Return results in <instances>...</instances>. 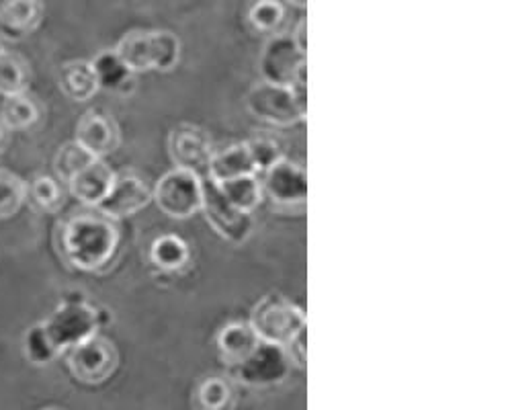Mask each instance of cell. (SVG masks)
Masks as SVG:
<instances>
[{
    "mask_svg": "<svg viewBox=\"0 0 512 410\" xmlns=\"http://www.w3.org/2000/svg\"><path fill=\"white\" fill-rule=\"evenodd\" d=\"M119 244L115 218L97 205H84L70 214L58 230V246L64 261L80 271H99L113 259Z\"/></svg>",
    "mask_w": 512,
    "mask_h": 410,
    "instance_id": "1",
    "label": "cell"
},
{
    "mask_svg": "<svg viewBox=\"0 0 512 410\" xmlns=\"http://www.w3.org/2000/svg\"><path fill=\"white\" fill-rule=\"evenodd\" d=\"M121 62L136 72H170L181 60V41L170 31L134 29L125 33L115 48Z\"/></svg>",
    "mask_w": 512,
    "mask_h": 410,
    "instance_id": "2",
    "label": "cell"
},
{
    "mask_svg": "<svg viewBox=\"0 0 512 410\" xmlns=\"http://www.w3.org/2000/svg\"><path fill=\"white\" fill-rule=\"evenodd\" d=\"M250 326L261 341L285 347L306 328V314L281 296H267L254 306Z\"/></svg>",
    "mask_w": 512,
    "mask_h": 410,
    "instance_id": "3",
    "label": "cell"
},
{
    "mask_svg": "<svg viewBox=\"0 0 512 410\" xmlns=\"http://www.w3.org/2000/svg\"><path fill=\"white\" fill-rule=\"evenodd\" d=\"M246 109L271 126H295L308 113V105L295 97L291 87L273 85V82L261 80L246 93Z\"/></svg>",
    "mask_w": 512,
    "mask_h": 410,
    "instance_id": "4",
    "label": "cell"
},
{
    "mask_svg": "<svg viewBox=\"0 0 512 410\" xmlns=\"http://www.w3.org/2000/svg\"><path fill=\"white\" fill-rule=\"evenodd\" d=\"M289 369L291 357L287 349L269 341H259L240 363L232 365L234 378L252 388H267L285 382Z\"/></svg>",
    "mask_w": 512,
    "mask_h": 410,
    "instance_id": "5",
    "label": "cell"
},
{
    "mask_svg": "<svg viewBox=\"0 0 512 410\" xmlns=\"http://www.w3.org/2000/svg\"><path fill=\"white\" fill-rule=\"evenodd\" d=\"M52 347L62 353L97 335L99 312L87 302H66L52 316L41 322Z\"/></svg>",
    "mask_w": 512,
    "mask_h": 410,
    "instance_id": "6",
    "label": "cell"
},
{
    "mask_svg": "<svg viewBox=\"0 0 512 410\" xmlns=\"http://www.w3.org/2000/svg\"><path fill=\"white\" fill-rule=\"evenodd\" d=\"M152 197L158 205V210L168 218L187 220L201 210V203H203L201 179L197 177L195 171L177 167L175 171L166 173L158 181Z\"/></svg>",
    "mask_w": 512,
    "mask_h": 410,
    "instance_id": "7",
    "label": "cell"
},
{
    "mask_svg": "<svg viewBox=\"0 0 512 410\" xmlns=\"http://www.w3.org/2000/svg\"><path fill=\"white\" fill-rule=\"evenodd\" d=\"M201 191H203L201 210L207 222L211 224V228L228 242L242 244L252 232V216L236 208V205L222 193L218 183L209 177L201 181Z\"/></svg>",
    "mask_w": 512,
    "mask_h": 410,
    "instance_id": "8",
    "label": "cell"
},
{
    "mask_svg": "<svg viewBox=\"0 0 512 410\" xmlns=\"http://www.w3.org/2000/svg\"><path fill=\"white\" fill-rule=\"evenodd\" d=\"M259 70L263 80L291 87L293 80L308 70L306 52L297 46L293 33H273L261 52Z\"/></svg>",
    "mask_w": 512,
    "mask_h": 410,
    "instance_id": "9",
    "label": "cell"
},
{
    "mask_svg": "<svg viewBox=\"0 0 512 410\" xmlns=\"http://www.w3.org/2000/svg\"><path fill=\"white\" fill-rule=\"evenodd\" d=\"M119 355L111 341L93 335L91 339L70 347L68 367L72 376L82 384H103L117 369Z\"/></svg>",
    "mask_w": 512,
    "mask_h": 410,
    "instance_id": "10",
    "label": "cell"
},
{
    "mask_svg": "<svg viewBox=\"0 0 512 410\" xmlns=\"http://www.w3.org/2000/svg\"><path fill=\"white\" fill-rule=\"evenodd\" d=\"M263 187L267 195L279 205H302L308 199V175L304 167L287 158L275 160L263 171Z\"/></svg>",
    "mask_w": 512,
    "mask_h": 410,
    "instance_id": "11",
    "label": "cell"
},
{
    "mask_svg": "<svg viewBox=\"0 0 512 410\" xmlns=\"http://www.w3.org/2000/svg\"><path fill=\"white\" fill-rule=\"evenodd\" d=\"M152 199V191L144 179L132 173L115 175L113 187L107 197L97 205L101 212L111 218H127L144 210Z\"/></svg>",
    "mask_w": 512,
    "mask_h": 410,
    "instance_id": "12",
    "label": "cell"
},
{
    "mask_svg": "<svg viewBox=\"0 0 512 410\" xmlns=\"http://www.w3.org/2000/svg\"><path fill=\"white\" fill-rule=\"evenodd\" d=\"M76 142L95 158H103L119 146V128L111 117L99 111H87L76 126Z\"/></svg>",
    "mask_w": 512,
    "mask_h": 410,
    "instance_id": "13",
    "label": "cell"
},
{
    "mask_svg": "<svg viewBox=\"0 0 512 410\" xmlns=\"http://www.w3.org/2000/svg\"><path fill=\"white\" fill-rule=\"evenodd\" d=\"M168 152L179 169L199 171L207 167V160L211 156V142L207 134L193 126H181L168 140Z\"/></svg>",
    "mask_w": 512,
    "mask_h": 410,
    "instance_id": "14",
    "label": "cell"
},
{
    "mask_svg": "<svg viewBox=\"0 0 512 410\" xmlns=\"http://www.w3.org/2000/svg\"><path fill=\"white\" fill-rule=\"evenodd\" d=\"M115 181V173L111 171L109 164L101 158H95L89 162L80 173H76L68 185L72 195L84 203V205H99L107 193L111 191Z\"/></svg>",
    "mask_w": 512,
    "mask_h": 410,
    "instance_id": "15",
    "label": "cell"
},
{
    "mask_svg": "<svg viewBox=\"0 0 512 410\" xmlns=\"http://www.w3.org/2000/svg\"><path fill=\"white\" fill-rule=\"evenodd\" d=\"M207 171H209V179L222 183V181H230L244 175H256L259 173V167H256V160L252 156L248 142H242L211 154L207 160Z\"/></svg>",
    "mask_w": 512,
    "mask_h": 410,
    "instance_id": "16",
    "label": "cell"
},
{
    "mask_svg": "<svg viewBox=\"0 0 512 410\" xmlns=\"http://www.w3.org/2000/svg\"><path fill=\"white\" fill-rule=\"evenodd\" d=\"M44 19L41 0H3L0 5V29L9 37H25L33 33Z\"/></svg>",
    "mask_w": 512,
    "mask_h": 410,
    "instance_id": "17",
    "label": "cell"
},
{
    "mask_svg": "<svg viewBox=\"0 0 512 410\" xmlns=\"http://www.w3.org/2000/svg\"><path fill=\"white\" fill-rule=\"evenodd\" d=\"M60 89L72 101H89L97 95L99 80L95 68L87 60H72L60 70Z\"/></svg>",
    "mask_w": 512,
    "mask_h": 410,
    "instance_id": "18",
    "label": "cell"
},
{
    "mask_svg": "<svg viewBox=\"0 0 512 410\" xmlns=\"http://www.w3.org/2000/svg\"><path fill=\"white\" fill-rule=\"evenodd\" d=\"M261 339L252 331L250 322H230L218 335V349L228 365L240 363Z\"/></svg>",
    "mask_w": 512,
    "mask_h": 410,
    "instance_id": "19",
    "label": "cell"
},
{
    "mask_svg": "<svg viewBox=\"0 0 512 410\" xmlns=\"http://www.w3.org/2000/svg\"><path fill=\"white\" fill-rule=\"evenodd\" d=\"M189 257V244L175 234H164L152 242L150 259L162 271L183 269L189 263Z\"/></svg>",
    "mask_w": 512,
    "mask_h": 410,
    "instance_id": "20",
    "label": "cell"
},
{
    "mask_svg": "<svg viewBox=\"0 0 512 410\" xmlns=\"http://www.w3.org/2000/svg\"><path fill=\"white\" fill-rule=\"evenodd\" d=\"M91 64L95 68L101 89L123 91L132 82L134 72L121 62V58L115 54V50L101 52Z\"/></svg>",
    "mask_w": 512,
    "mask_h": 410,
    "instance_id": "21",
    "label": "cell"
},
{
    "mask_svg": "<svg viewBox=\"0 0 512 410\" xmlns=\"http://www.w3.org/2000/svg\"><path fill=\"white\" fill-rule=\"evenodd\" d=\"M218 187L236 205V208L248 214H252L256 210V205H259L263 199V185L259 179H256V175H244L230 181H222L218 183Z\"/></svg>",
    "mask_w": 512,
    "mask_h": 410,
    "instance_id": "22",
    "label": "cell"
},
{
    "mask_svg": "<svg viewBox=\"0 0 512 410\" xmlns=\"http://www.w3.org/2000/svg\"><path fill=\"white\" fill-rule=\"evenodd\" d=\"M29 74L25 62L9 52H0V95L13 97L21 95L27 89Z\"/></svg>",
    "mask_w": 512,
    "mask_h": 410,
    "instance_id": "23",
    "label": "cell"
},
{
    "mask_svg": "<svg viewBox=\"0 0 512 410\" xmlns=\"http://www.w3.org/2000/svg\"><path fill=\"white\" fill-rule=\"evenodd\" d=\"M37 117H39V109L25 93L7 97L3 111H0L3 126L9 130H25V128L33 126Z\"/></svg>",
    "mask_w": 512,
    "mask_h": 410,
    "instance_id": "24",
    "label": "cell"
},
{
    "mask_svg": "<svg viewBox=\"0 0 512 410\" xmlns=\"http://www.w3.org/2000/svg\"><path fill=\"white\" fill-rule=\"evenodd\" d=\"M27 199V185L15 173L0 169V220L15 216Z\"/></svg>",
    "mask_w": 512,
    "mask_h": 410,
    "instance_id": "25",
    "label": "cell"
},
{
    "mask_svg": "<svg viewBox=\"0 0 512 410\" xmlns=\"http://www.w3.org/2000/svg\"><path fill=\"white\" fill-rule=\"evenodd\" d=\"M95 156L87 150L82 148L76 140L74 142H68L64 144L56 158H54V169H56V175L58 179H62L64 183H68L76 173H80L84 167H87L89 162H93Z\"/></svg>",
    "mask_w": 512,
    "mask_h": 410,
    "instance_id": "26",
    "label": "cell"
},
{
    "mask_svg": "<svg viewBox=\"0 0 512 410\" xmlns=\"http://www.w3.org/2000/svg\"><path fill=\"white\" fill-rule=\"evenodd\" d=\"M285 19V9L279 0H256L248 11V23L259 33H277Z\"/></svg>",
    "mask_w": 512,
    "mask_h": 410,
    "instance_id": "27",
    "label": "cell"
},
{
    "mask_svg": "<svg viewBox=\"0 0 512 410\" xmlns=\"http://www.w3.org/2000/svg\"><path fill=\"white\" fill-rule=\"evenodd\" d=\"M33 203L44 212L56 214L64 205V193L52 177H37L27 189Z\"/></svg>",
    "mask_w": 512,
    "mask_h": 410,
    "instance_id": "28",
    "label": "cell"
},
{
    "mask_svg": "<svg viewBox=\"0 0 512 410\" xmlns=\"http://www.w3.org/2000/svg\"><path fill=\"white\" fill-rule=\"evenodd\" d=\"M25 353L35 365L50 363L58 355V351L52 347V343L44 331V326L41 324L33 326L31 331L25 335Z\"/></svg>",
    "mask_w": 512,
    "mask_h": 410,
    "instance_id": "29",
    "label": "cell"
},
{
    "mask_svg": "<svg viewBox=\"0 0 512 410\" xmlns=\"http://www.w3.org/2000/svg\"><path fill=\"white\" fill-rule=\"evenodd\" d=\"M199 402L203 408H209V410H220L224 406L230 404V398H232V388L226 380L222 378H209L205 380L201 386H199Z\"/></svg>",
    "mask_w": 512,
    "mask_h": 410,
    "instance_id": "30",
    "label": "cell"
},
{
    "mask_svg": "<svg viewBox=\"0 0 512 410\" xmlns=\"http://www.w3.org/2000/svg\"><path fill=\"white\" fill-rule=\"evenodd\" d=\"M248 146H250L252 156L256 160V167H259V173L267 171L275 160L281 158V150H279V144L275 140L254 138V140L248 142Z\"/></svg>",
    "mask_w": 512,
    "mask_h": 410,
    "instance_id": "31",
    "label": "cell"
},
{
    "mask_svg": "<svg viewBox=\"0 0 512 410\" xmlns=\"http://www.w3.org/2000/svg\"><path fill=\"white\" fill-rule=\"evenodd\" d=\"M291 363H295L297 367H306V328L302 333H297L287 345H285Z\"/></svg>",
    "mask_w": 512,
    "mask_h": 410,
    "instance_id": "32",
    "label": "cell"
},
{
    "mask_svg": "<svg viewBox=\"0 0 512 410\" xmlns=\"http://www.w3.org/2000/svg\"><path fill=\"white\" fill-rule=\"evenodd\" d=\"M293 39L297 41V46H300L306 54H308V46H306V19H302L300 21V25H297V29H295V33H293Z\"/></svg>",
    "mask_w": 512,
    "mask_h": 410,
    "instance_id": "33",
    "label": "cell"
},
{
    "mask_svg": "<svg viewBox=\"0 0 512 410\" xmlns=\"http://www.w3.org/2000/svg\"><path fill=\"white\" fill-rule=\"evenodd\" d=\"M287 3H291V5H295V7H300V9H306L308 0H287Z\"/></svg>",
    "mask_w": 512,
    "mask_h": 410,
    "instance_id": "34",
    "label": "cell"
},
{
    "mask_svg": "<svg viewBox=\"0 0 512 410\" xmlns=\"http://www.w3.org/2000/svg\"><path fill=\"white\" fill-rule=\"evenodd\" d=\"M3 138H5V132H3V128H0V144H3Z\"/></svg>",
    "mask_w": 512,
    "mask_h": 410,
    "instance_id": "35",
    "label": "cell"
},
{
    "mask_svg": "<svg viewBox=\"0 0 512 410\" xmlns=\"http://www.w3.org/2000/svg\"><path fill=\"white\" fill-rule=\"evenodd\" d=\"M0 52H3V46H0Z\"/></svg>",
    "mask_w": 512,
    "mask_h": 410,
    "instance_id": "36",
    "label": "cell"
}]
</instances>
